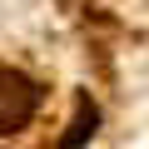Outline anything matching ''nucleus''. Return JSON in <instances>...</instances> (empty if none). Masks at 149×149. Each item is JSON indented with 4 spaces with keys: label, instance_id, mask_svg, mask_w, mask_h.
<instances>
[{
    "label": "nucleus",
    "instance_id": "f257e3e1",
    "mask_svg": "<svg viewBox=\"0 0 149 149\" xmlns=\"http://www.w3.org/2000/svg\"><path fill=\"white\" fill-rule=\"evenodd\" d=\"M35 100H40V90L25 80V74H15V70H0V134H10V129L30 124V114H35Z\"/></svg>",
    "mask_w": 149,
    "mask_h": 149
}]
</instances>
